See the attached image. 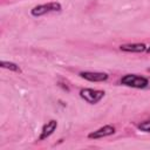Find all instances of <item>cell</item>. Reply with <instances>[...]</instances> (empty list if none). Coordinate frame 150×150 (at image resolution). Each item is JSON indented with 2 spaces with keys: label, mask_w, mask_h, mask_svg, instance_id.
Masks as SVG:
<instances>
[{
  "label": "cell",
  "mask_w": 150,
  "mask_h": 150,
  "mask_svg": "<svg viewBox=\"0 0 150 150\" xmlns=\"http://www.w3.org/2000/svg\"><path fill=\"white\" fill-rule=\"evenodd\" d=\"M138 129L142 130V131H145V132H150V120L139 123L138 124Z\"/></svg>",
  "instance_id": "obj_9"
},
{
  "label": "cell",
  "mask_w": 150,
  "mask_h": 150,
  "mask_svg": "<svg viewBox=\"0 0 150 150\" xmlns=\"http://www.w3.org/2000/svg\"><path fill=\"white\" fill-rule=\"evenodd\" d=\"M56 127H57V122L54 121V120H52V121H49L47 124H45V127L42 128L41 135H40V139H45V138L49 137V136L55 131Z\"/></svg>",
  "instance_id": "obj_7"
},
{
  "label": "cell",
  "mask_w": 150,
  "mask_h": 150,
  "mask_svg": "<svg viewBox=\"0 0 150 150\" xmlns=\"http://www.w3.org/2000/svg\"><path fill=\"white\" fill-rule=\"evenodd\" d=\"M121 83L127 87H132V88H145L149 84V81L148 79L143 76H138L135 74H128L121 79Z\"/></svg>",
  "instance_id": "obj_1"
},
{
  "label": "cell",
  "mask_w": 150,
  "mask_h": 150,
  "mask_svg": "<svg viewBox=\"0 0 150 150\" xmlns=\"http://www.w3.org/2000/svg\"><path fill=\"white\" fill-rule=\"evenodd\" d=\"M115 132V128L112 125H104L93 132H90L88 135L89 138H102V137H105V136H110Z\"/></svg>",
  "instance_id": "obj_5"
},
{
  "label": "cell",
  "mask_w": 150,
  "mask_h": 150,
  "mask_svg": "<svg viewBox=\"0 0 150 150\" xmlns=\"http://www.w3.org/2000/svg\"><path fill=\"white\" fill-rule=\"evenodd\" d=\"M120 49L130 53H142L146 50V46L144 43H127V45H121Z\"/></svg>",
  "instance_id": "obj_6"
},
{
  "label": "cell",
  "mask_w": 150,
  "mask_h": 150,
  "mask_svg": "<svg viewBox=\"0 0 150 150\" xmlns=\"http://www.w3.org/2000/svg\"><path fill=\"white\" fill-rule=\"evenodd\" d=\"M0 66L5 69H9V70H13V71H21V69L19 68V66H16L15 63L13 62H8V61H1Z\"/></svg>",
  "instance_id": "obj_8"
},
{
  "label": "cell",
  "mask_w": 150,
  "mask_h": 150,
  "mask_svg": "<svg viewBox=\"0 0 150 150\" xmlns=\"http://www.w3.org/2000/svg\"><path fill=\"white\" fill-rule=\"evenodd\" d=\"M80 96H81L84 101H87L88 103L95 104V103H97V102L104 96V91L97 90V89L86 88V89H82V90L80 91Z\"/></svg>",
  "instance_id": "obj_3"
},
{
  "label": "cell",
  "mask_w": 150,
  "mask_h": 150,
  "mask_svg": "<svg viewBox=\"0 0 150 150\" xmlns=\"http://www.w3.org/2000/svg\"><path fill=\"white\" fill-rule=\"evenodd\" d=\"M61 5L59 2H48V4H42V5H38L34 8H32L30 13L33 16H41L48 13H53V12H60L61 11Z\"/></svg>",
  "instance_id": "obj_2"
},
{
  "label": "cell",
  "mask_w": 150,
  "mask_h": 150,
  "mask_svg": "<svg viewBox=\"0 0 150 150\" xmlns=\"http://www.w3.org/2000/svg\"><path fill=\"white\" fill-rule=\"evenodd\" d=\"M80 76L84 80L91 81V82H103L108 79V74L105 73H97V71H82L80 73Z\"/></svg>",
  "instance_id": "obj_4"
},
{
  "label": "cell",
  "mask_w": 150,
  "mask_h": 150,
  "mask_svg": "<svg viewBox=\"0 0 150 150\" xmlns=\"http://www.w3.org/2000/svg\"><path fill=\"white\" fill-rule=\"evenodd\" d=\"M146 50H148V52H150V47H149V48H146Z\"/></svg>",
  "instance_id": "obj_10"
}]
</instances>
